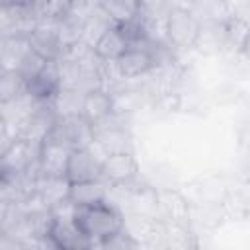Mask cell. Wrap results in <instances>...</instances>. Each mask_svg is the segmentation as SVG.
<instances>
[{"instance_id": "obj_3", "label": "cell", "mask_w": 250, "mask_h": 250, "mask_svg": "<svg viewBox=\"0 0 250 250\" xmlns=\"http://www.w3.org/2000/svg\"><path fill=\"white\" fill-rule=\"evenodd\" d=\"M152 39L154 37L150 35L146 39L131 43L127 51L117 61L111 62L119 78H139L156 68V59L152 53Z\"/></svg>"}, {"instance_id": "obj_6", "label": "cell", "mask_w": 250, "mask_h": 250, "mask_svg": "<svg viewBox=\"0 0 250 250\" xmlns=\"http://www.w3.org/2000/svg\"><path fill=\"white\" fill-rule=\"evenodd\" d=\"M27 45L29 51H33L47 62H59L64 53V43L61 41L57 31V21L53 25H49V21L35 23L27 33Z\"/></svg>"}, {"instance_id": "obj_11", "label": "cell", "mask_w": 250, "mask_h": 250, "mask_svg": "<svg viewBox=\"0 0 250 250\" xmlns=\"http://www.w3.org/2000/svg\"><path fill=\"white\" fill-rule=\"evenodd\" d=\"M66 197L76 205H90L96 201L109 199V184L104 178L98 180H88V182H76L68 184V193Z\"/></svg>"}, {"instance_id": "obj_4", "label": "cell", "mask_w": 250, "mask_h": 250, "mask_svg": "<svg viewBox=\"0 0 250 250\" xmlns=\"http://www.w3.org/2000/svg\"><path fill=\"white\" fill-rule=\"evenodd\" d=\"M139 176V162L131 148L111 150L102 158V178L111 188H121L135 182Z\"/></svg>"}, {"instance_id": "obj_12", "label": "cell", "mask_w": 250, "mask_h": 250, "mask_svg": "<svg viewBox=\"0 0 250 250\" xmlns=\"http://www.w3.org/2000/svg\"><path fill=\"white\" fill-rule=\"evenodd\" d=\"M98 6L111 23L125 25L143 18L141 0H102Z\"/></svg>"}, {"instance_id": "obj_13", "label": "cell", "mask_w": 250, "mask_h": 250, "mask_svg": "<svg viewBox=\"0 0 250 250\" xmlns=\"http://www.w3.org/2000/svg\"><path fill=\"white\" fill-rule=\"evenodd\" d=\"M25 78L16 68H4L0 72V107L25 96Z\"/></svg>"}, {"instance_id": "obj_16", "label": "cell", "mask_w": 250, "mask_h": 250, "mask_svg": "<svg viewBox=\"0 0 250 250\" xmlns=\"http://www.w3.org/2000/svg\"><path fill=\"white\" fill-rule=\"evenodd\" d=\"M6 129H8V125H6V121H4V117L0 115V135H2V133H4Z\"/></svg>"}, {"instance_id": "obj_14", "label": "cell", "mask_w": 250, "mask_h": 250, "mask_svg": "<svg viewBox=\"0 0 250 250\" xmlns=\"http://www.w3.org/2000/svg\"><path fill=\"white\" fill-rule=\"evenodd\" d=\"M82 96H84V92H80V90L61 88L51 100V107H53L57 119L59 117H68V115H80Z\"/></svg>"}, {"instance_id": "obj_15", "label": "cell", "mask_w": 250, "mask_h": 250, "mask_svg": "<svg viewBox=\"0 0 250 250\" xmlns=\"http://www.w3.org/2000/svg\"><path fill=\"white\" fill-rule=\"evenodd\" d=\"M29 0H0V8H20L27 6Z\"/></svg>"}, {"instance_id": "obj_5", "label": "cell", "mask_w": 250, "mask_h": 250, "mask_svg": "<svg viewBox=\"0 0 250 250\" xmlns=\"http://www.w3.org/2000/svg\"><path fill=\"white\" fill-rule=\"evenodd\" d=\"M62 174L68 184L98 180V178H102V158L92 150V145L74 146L66 156Z\"/></svg>"}, {"instance_id": "obj_2", "label": "cell", "mask_w": 250, "mask_h": 250, "mask_svg": "<svg viewBox=\"0 0 250 250\" xmlns=\"http://www.w3.org/2000/svg\"><path fill=\"white\" fill-rule=\"evenodd\" d=\"M166 43L176 51L197 47L201 33V20L188 6H172L162 21Z\"/></svg>"}, {"instance_id": "obj_7", "label": "cell", "mask_w": 250, "mask_h": 250, "mask_svg": "<svg viewBox=\"0 0 250 250\" xmlns=\"http://www.w3.org/2000/svg\"><path fill=\"white\" fill-rule=\"evenodd\" d=\"M43 246L57 248V250H86L92 248V244L84 238V234L78 230L72 219H55L51 217L49 230L43 238Z\"/></svg>"}, {"instance_id": "obj_10", "label": "cell", "mask_w": 250, "mask_h": 250, "mask_svg": "<svg viewBox=\"0 0 250 250\" xmlns=\"http://www.w3.org/2000/svg\"><path fill=\"white\" fill-rule=\"evenodd\" d=\"M156 219L162 223H188L189 201L176 189L156 191Z\"/></svg>"}, {"instance_id": "obj_9", "label": "cell", "mask_w": 250, "mask_h": 250, "mask_svg": "<svg viewBox=\"0 0 250 250\" xmlns=\"http://www.w3.org/2000/svg\"><path fill=\"white\" fill-rule=\"evenodd\" d=\"M113 115V94L105 86L92 88L84 92L82 105H80V117H84L92 127H98L105 119Z\"/></svg>"}, {"instance_id": "obj_1", "label": "cell", "mask_w": 250, "mask_h": 250, "mask_svg": "<svg viewBox=\"0 0 250 250\" xmlns=\"http://www.w3.org/2000/svg\"><path fill=\"white\" fill-rule=\"evenodd\" d=\"M74 225L92 246H102L105 240H109L125 227V215L113 201L104 199L76 207Z\"/></svg>"}, {"instance_id": "obj_8", "label": "cell", "mask_w": 250, "mask_h": 250, "mask_svg": "<svg viewBox=\"0 0 250 250\" xmlns=\"http://www.w3.org/2000/svg\"><path fill=\"white\" fill-rule=\"evenodd\" d=\"M27 94L39 102H51L61 90V66L59 62H43L33 74L25 78Z\"/></svg>"}]
</instances>
